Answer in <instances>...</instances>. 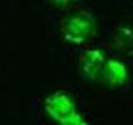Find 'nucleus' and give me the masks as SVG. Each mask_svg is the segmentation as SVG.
I'll use <instances>...</instances> for the list:
<instances>
[{
	"label": "nucleus",
	"instance_id": "nucleus-3",
	"mask_svg": "<svg viewBox=\"0 0 133 125\" xmlns=\"http://www.w3.org/2000/svg\"><path fill=\"white\" fill-rule=\"evenodd\" d=\"M106 75L111 83H118L126 78V70L123 65L116 61H109L107 64Z\"/></svg>",
	"mask_w": 133,
	"mask_h": 125
},
{
	"label": "nucleus",
	"instance_id": "nucleus-2",
	"mask_svg": "<svg viewBox=\"0 0 133 125\" xmlns=\"http://www.w3.org/2000/svg\"><path fill=\"white\" fill-rule=\"evenodd\" d=\"M103 62V55L99 50H90L85 53L82 57V64L83 71L89 74H95Z\"/></svg>",
	"mask_w": 133,
	"mask_h": 125
},
{
	"label": "nucleus",
	"instance_id": "nucleus-4",
	"mask_svg": "<svg viewBox=\"0 0 133 125\" xmlns=\"http://www.w3.org/2000/svg\"><path fill=\"white\" fill-rule=\"evenodd\" d=\"M50 1L58 6H66V5H68V4L77 2L78 0H50Z\"/></svg>",
	"mask_w": 133,
	"mask_h": 125
},
{
	"label": "nucleus",
	"instance_id": "nucleus-1",
	"mask_svg": "<svg viewBox=\"0 0 133 125\" xmlns=\"http://www.w3.org/2000/svg\"><path fill=\"white\" fill-rule=\"evenodd\" d=\"M94 23L91 16L85 12L69 18L62 27L64 39L69 43L81 44L85 43L94 33Z\"/></svg>",
	"mask_w": 133,
	"mask_h": 125
}]
</instances>
